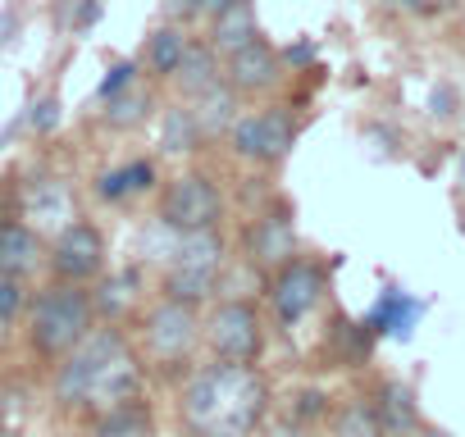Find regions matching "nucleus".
<instances>
[{
  "mask_svg": "<svg viewBox=\"0 0 465 437\" xmlns=\"http://www.w3.org/2000/svg\"><path fill=\"white\" fill-rule=\"evenodd\" d=\"M51 392L64 410H96V414L133 410L142 392V360L128 346L124 328L119 324L92 328L69 355H60Z\"/></svg>",
  "mask_w": 465,
  "mask_h": 437,
  "instance_id": "obj_1",
  "label": "nucleus"
},
{
  "mask_svg": "<svg viewBox=\"0 0 465 437\" xmlns=\"http://www.w3.org/2000/svg\"><path fill=\"white\" fill-rule=\"evenodd\" d=\"M178 410L201 437H247L270 410V383L256 364L214 360L183 383Z\"/></svg>",
  "mask_w": 465,
  "mask_h": 437,
  "instance_id": "obj_2",
  "label": "nucleus"
},
{
  "mask_svg": "<svg viewBox=\"0 0 465 437\" xmlns=\"http://www.w3.org/2000/svg\"><path fill=\"white\" fill-rule=\"evenodd\" d=\"M28 346L37 360L55 364L60 355H69L92 328H96V301L87 292V283H64L51 278L33 301H28Z\"/></svg>",
  "mask_w": 465,
  "mask_h": 437,
  "instance_id": "obj_3",
  "label": "nucleus"
},
{
  "mask_svg": "<svg viewBox=\"0 0 465 437\" xmlns=\"http://www.w3.org/2000/svg\"><path fill=\"white\" fill-rule=\"evenodd\" d=\"M223 269H228V238L219 228L178 233L169 265H164V278H160V296L210 306L219 283H223Z\"/></svg>",
  "mask_w": 465,
  "mask_h": 437,
  "instance_id": "obj_4",
  "label": "nucleus"
},
{
  "mask_svg": "<svg viewBox=\"0 0 465 437\" xmlns=\"http://www.w3.org/2000/svg\"><path fill=\"white\" fill-rule=\"evenodd\" d=\"M201 342L210 346L214 360L261 364V355H265V315H261V306L247 301V296L210 301V310L201 319Z\"/></svg>",
  "mask_w": 465,
  "mask_h": 437,
  "instance_id": "obj_5",
  "label": "nucleus"
},
{
  "mask_svg": "<svg viewBox=\"0 0 465 437\" xmlns=\"http://www.w3.org/2000/svg\"><path fill=\"white\" fill-rule=\"evenodd\" d=\"M155 218L169 233H201L223 224V191L205 173H178L155 196Z\"/></svg>",
  "mask_w": 465,
  "mask_h": 437,
  "instance_id": "obj_6",
  "label": "nucleus"
},
{
  "mask_svg": "<svg viewBox=\"0 0 465 437\" xmlns=\"http://www.w3.org/2000/svg\"><path fill=\"white\" fill-rule=\"evenodd\" d=\"M201 306L160 296L142 315V355H151L155 364H187L201 346Z\"/></svg>",
  "mask_w": 465,
  "mask_h": 437,
  "instance_id": "obj_7",
  "label": "nucleus"
},
{
  "mask_svg": "<svg viewBox=\"0 0 465 437\" xmlns=\"http://www.w3.org/2000/svg\"><path fill=\"white\" fill-rule=\"evenodd\" d=\"M297 119L283 110V105H270V110H252V114H238V123L228 128V146L238 160L247 164H261V169H274L292 155L297 146Z\"/></svg>",
  "mask_w": 465,
  "mask_h": 437,
  "instance_id": "obj_8",
  "label": "nucleus"
},
{
  "mask_svg": "<svg viewBox=\"0 0 465 437\" xmlns=\"http://www.w3.org/2000/svg\"><path fill=\"white\" fill-rule=\"evenodd\" d=\"M105 260H110L105 233L78 214L46 242V269L51 278H64V283H96L105 274Z\"/></svg>",
  "mask_w": 465,
  "mask_h": 437,
  "instance_id": "obj_9",
  "label": "nucleus"
},
{
  "mask_svg": "<svg viewBox=\"0 0 465 437\" xmlns=\"http://www.w3.org/2000/svg\"><path fill=\"white\" fill-rule=\"evenodd\" d=\"M324 287H329V274L311 256H292L283 269H274L270 274V306H274L279 328H297L324 301Z\"/></svg>",
  "mask_w": 465,
  "mask_h": 437,
  "instance_id": "obj_10",
  "label": "nucleus"
},
{
  "mask_svg": "<svg viewBox=\"0 0 465 437\" xmlns=\"http://www.w3.org/2000/svg\"><path fill=\"white\" fill-rule=\"evenodd\" d=\"M242 256L252 269H261L265 278L274 269H283L292 256H302V238H297V224H292V209H265L252 218V228L242 238Z\"/></svg>",
  "mask_w": 465,
  "mask_h": 437,
  "instance_id": "obj_11",
  "label": "nucleus"
},
{
  "mask_svg": "<svg viewBox=\"0 0 465 437\" xmlns=\"http://www.w3.org/2000/svg\"><path fill=\"white\" fill-rule=\"evenodd\" d=\"M223 78H228V87L238 96H270L283 83V55L265 37H256L242 51L223 55Z\"/></svg>",
  "mask_w": 465,
  "mask_h": 437,
  "instance_id": "obj_12",
  "label": "nucleus"
},
{
  "mask_svg": "<svg viewBox=\"0 0 465 437\" xmlns=\"http://www.w3.org/2000/svg\"><path fill=\"white\" fill-rule=\"evenodd\" d=\"M46 265V238L42 228L33 224H0V274H10V278H33L37 269Z\"/></svg>",
  "mask_w": 465,
  "mask_h": 437,
  "instance_id": "obj_13",
  "label": "nucleus"
},
{
  "mask_svg": "<svg viewBox=\"0 0 465 437\" xmlns=\"http://www.w3.org/2000/svg\"><path fill=\"white\" fill-rule=\"evenodd\" d=\"M187 46H192V37H187L178 24H160V28L146 33V42H142V69H146L155 83H173V73H178V64H183V55H187Z\"/></svg>",
  "mask_w": 465,
  "mask_h": 437,
  "instance_id": "obj_14",
  "label": "nucleus"
},
{
  "mask_svg": "<svg viewBox=\"0 0 465 437\" xmlns=\"http://www.w3.org/2000/svg\"><path fill=\"white\" fill-rule=\"evenodd\" d=\"M261 37V24H256V10H252V0H238V5H228L210 19L205 28V42L219 51V55H232V51H242L247 42Z\"/></svg>",
  "mask_w": 465,
  "mask_h": 437,
  "instance_id": "obj_15",
  "label": "nucleus"
},
{
  "mask_svg": "<svg viewBox=\"0 0 465 437\" xmlns=\"http://www.w3.org/2000/svg\"><path fill=\"white\" fill-rule=\"evenodd\" d=\"M219 78H223V55H219L210 42H196V37H192V46H187V55H183L178 73H173V87L192 101V96H201L205 87H214Z\"/></svg>",
  "mask_w": 465,
  "mask_h": 437,
  "instance_id": "obj_16",
  "label": "nucleus"
},
{
  "mask_svg": "<svg viewBox=\"0 0 465 437\" xmlns=\"http://www.w3.org/2000/svg\"><path fill=\"white\" fill-rule=\"evenodd\" d=\"M238 92L228 87V78H219L214 87H205L201 96H192V114H196V123H201V132L205 137H219V132H228L232 123H238Z\"/></svg>",
  "mask_w": 465,
  "mask_h": 437,
  "instance_id": "obj_17",
  "label": "nucleus"
},
{
  "mask_svg": "<svg viewBox=\"0 0 465 437\" xmlns=\"http://www.w3.org/2000/svg\"><path fill=\"white\" fill-rule=\"evenodd\" d=\"M137 274H101L96 278V292H92V301H96V319H110V324H119L128 310H137Z\"/></svg>",
  "mask_w": 465,
  "mask_h": 437,
  "instance_id": "obj_18",
  "label": "nucleus"
},
{
  "mask_svg": "<svg viewBox=\"0 0 465 437\" xmlns=\"http://www.w3.org/2000/svg\"><path fill=\"white\" fill-rule=\"evenodd\" d=\"M374 410H379V423H383V432H411L415 428V396H411V387L406 383H383L379 387V401H374Z\"/></svg>",
  "mask_w": 465,
  "mask_h": 437,
  "instance_id": "obj_19",
  "label": "nucleus"
},
{
  "mask_svg": "<svg viewBox=\"0 0 465 437\" xmlns=\"http://www.w3.org/2000/svg\"><path fill=\"white\" fill-rule=\"evenodd\" d=\"M201 141H210V137L201 132L192 105L164 110V123H160V146H164V151H173V155H178V151H201Z\"/></svg>",
  "mask_w": 465,
  "mask_h": 437,
  "instance_id": "obj_20",
  "label": "nucleus"
},
{
  "mask_svg": "<svg viewBox=\"0 0 465 437\" xmlns=\"http://www.w3.org/2000/svg\"><path fill=\"white\" fill-rule=\"evenodd\" d=\"M151 105H155L151 92H142V87L133 83V87H124L119 96L105 101V114H101V119H105L110 128H137V123L151 114Z\"/></svg>",
  "mask_w": 465,
  "mask_h": 437,
  "instance_id": "obj_21",
  "label": "nucleus"
},
{
  "mask_svg": "<svg viewBox=\"0 0 465 437\" xmlns=\"http://www.w3.org/2000/svg\"><path fill=\"white\" fill-rule=\"evenodd\" d=\"M338 437H383V423H379V410L374 401H347L338 410Z\"/></svg>",
  "mask_w": 465,
  "mask_h": 437,
  "instance_id": "obj_22",
  "label": "nucleus"
},
{
  "mask_svg": "<svg viewBox=\"0 0 465 437\" xmlns=\"http://www.w3.org/2000/svg\"><path fill=\"white\" fill-rule=\"evenodd\" d=\"M28 287H24V278H10V274H0V315H5L10 324H19L24 315H28Z\"/></svg>",
  "mask_w": 465,
  "mask_h": 437,
  "instance_id": "obj_23",
  "label": "nucleus"
},
{
  "mask_svg": "<svg viewBox=\"0 0 465 437\" xmlns=\"http://www.w3.org/2000/svg\"><path fill=\"white\" fill-rule=\"evenodd\" d=\"M119 178H124V191H128V196H133V191H151V187H155V164H151V160H133V164L119 169Z\"/></svg>",
  "mask_w": 465,
  "mask_h": 437,
  "instance_id": "obj_24",
  "label": "nucleus"
},
{
  "mask_svg": "<svg viewBox=\"0 0 465 437\" xmlns=\"http://www.w3.org/2000/svg\"><path fill=\"white\" fill-rule=\"evenodd\" d=\"M137 83V64H114L110 73H105V83H101V101H110V96H119L124 87H133Z\"/></svg>",
  "mask_w": 465,
  "mask_h": 437,
  "instance_id": "obj_25",
  "label": "nucleus"
},
{
  "mask_svg": "<svg viewBox=\"0 0 465 437\" xmlns=\"http://www.w3.org/2000/svg\"><path fill=\"white\" fill-rule=\"evenodd\" d=\"M228 5H238V0H192V10L196 15H205V19H214L219 10H228Z\"/></svg>",
  "mask_w": 465,
  "mask_h": 437,
  "instance_id": "obj_26",
  "label": "nucleus"
},
{
  "mask_svg": "<svg viewBox=\"0 0 465 437\" xmlns=\"http://www.w3.org/2000/svg\"><path fill=\"white\" fill-rule=\"evenodd\" d=\"M10 342H15V324H10L5 315H0V355L10 351Z\"/></svg>",
  "mask_w": 465,
  "mask_h": 437,
  "instance_id": "obj_27",
  "label": "nucleus"
},
{
  "mask_svg": "<svg viewBox=\"0 0 465 437\" xmlns=\"http://www.w3.org/2000/svg\"><path fill=\"white\" fill-rule=\"evenodd\" d=\"M397 5H406V10H433V0H397Z\"/></svg>",
  "mask_w": 465,
  "mask_h": 437,
  "instance_id": "obj_28",
  "label": "nucleus"
},
{
  "mask_svg": "<svg viewBox=\"0 0 465 437\" xmlns=\"http://www.w3.org/2000/svg\"><path fill=\"white\" fill-rule=\"evenodd\" d=\"M0 428H5V392H0Z\"/></svg>",
  "mask_w": 465,
  "mask_h": 437,
  "instance_id": "obj_29",
  "label": "nucleus"
}]
</instances>
